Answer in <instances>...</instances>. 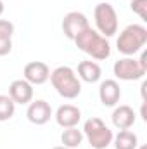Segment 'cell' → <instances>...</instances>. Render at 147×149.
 I'll return each instance as SVG.
<instances>
[{"instance_id":"30bf717a","label":"cell","mask_w":147,"mask_h":149,"mask_svg":"<svg viewBox=\"0 0 147 149\" xmlns=\"http://www.w3.org/2000/svg\"><path fill=\"white\" fill-rule=\"evenodd\" d=\"M9 97L14 104H30L33 99V85L23 80H14L9 87Z\"/></svg>"},{"instance_id":"5b68a950","label":"cell","mask_w":147,"mask_h":149,"mask_svg":"<svg viewBox=\"0 0 147 149\" xmlns=\"http://www.w3.org/2000/svg\"><path fill=\"white\" fill-rule=\"evenodd\" d=\"M94 19L99 33L104 38L114 37L118 33V14L114 7L107 2H101L94 9Z\"/></svg>"},{"instance_id":"ac0fdd59","label":"cell","mask_w":147,"mask_h":149,"mask_svg":"<svg viewBox=\"0 0 147 149\" xmlns=\"http://www.w3.org/2000/svg\"><path fill=\"white\" fill-rule=\"evenodd\" d=\"M16 104L9 95H0V121H7L14 116Z\"/></svg>"},{"instance_id":"ffe728a7","label":"cell","mask_w":147,"mask_h":149,"mask_svg":"<svg viewBox=\"0 0 147 149\" xmlns=\"http://www.w3.org/2000/svg\"><path fill=\"white\" fill-rule=\"evenodd\" d=\"M139 64L147 71V52H142V56H140V59H139Z\"/></svg>"},{"instance_id":"ba28073f","label":"cell","mask_w":147,"mask_h":149,"mask_svg":"<svg viewBox=\"0 0 147 149\" xmlns=\"http://www.w3.org/2000/svg\"><path fill=\"white\" fill-rule=\"evenodd\" d=\"M28 120L33 123V125H45L50 121L52 118V108L47 101L43 99H37L33 102H30L28 106V111H26Z\"/></svg>"},{"instance_id":"7402d4cb","label":"cell","mask_w":147,"mask_h":149,"mask_svg":"<svg viewBox=\"0 0 147 149\" xmlns=\"http://www.w3.org/2000/svg\"><path fill=\"white\" fill-rule=\"evenodd\" d=\"M3 9H5V7H3V2H2V0H0V16H2V14H3Z\"/></svg>"},{"instance_id":"4fadbf2b","label":"cell","mask_w":147,"mask_h":149,"mask_svg":"<svg viewBox=\"0 0 147 149\" xmlns=\"http://www.w3.org/2000/svg\"><path fill=\"white\" fill-rule=\"evenodd\" d=\"M111 120H112V125L116 128L130 130L133 127V123H135V111L130 106H126V104L118 106V108H114V111L111 114Z\"/></svg>"},{"instance_id":"7c38bea8","label":"cell","mask_w":147,"mask_h":149,"mask_svg":"<svg viewBox=\"0 0 147 149\" xmlns=\"http://www.w3.org/2000/svg\"><path fill=\"white\" fill-rule=\"evenodd\" d=\"M80 120H81V111H80V108H76L73 104H62L55 111V121L62 128L76 127L80 123Z\"/></svg>"},{"instance_id":"6da1fadb","label":"cell","mask_w":147,"mask_h":149,"mask_svg":"<svg viewBox=\"0 0 147 149\" xmlns=\"http://www.w3.org/2000/svg\"><path fill=\"white\" fill-rule=\"evenodd\" d=\"M74 43H76V47L81 52L92 56L97 61H104V59H107L111 56V45L107 42V38H104L101 33H97L90 26L87 30H83L78 37L74 38Z\"/></svg>"},{"instance_id":"e0dca14e","label":"cell","mask_w":147,"mask_h":149,"mask_svg":"<svg viewBox=\"0 0 147 149\" xmlns=\"http://www.w3.org/2000/svg\"><path fill=\"white\" fill-rule=\"evenodd\" d=\"M61 142H62L64 148H69V149L78 148V146L83 142V132L78 130L76 127L64 128V132L61 134Z\"/></svg>"},{"instance_id":"277c9868","label":"cell","mask_w":147,"mask_h":149,"mask_svg":"<svg viewBox=\"0 0 147 149\" xmlns=\"http://www.w3.org/2000/svg\"><path fill=\"white\" fill-rule=\"evenodd\" d=\"M83 134L94 149H106L112 142V130L97 116H92L83 125Z\"/></svg>"},{"instance_id":"8fae6325","label":"cell","mask_w":147,"mask_h":149,"mask_svg":"<svg viewBox=\"0 0 147 149\" xmlns=\"http://www.w3.org/2000/svg\"><path fill=\"white\" fill-rule=\"evenodd\" d=\"M121 88L116 80H104L99 87V99L106 108H112L119 102Z\"/></svg>"},{"instance_id":"52a82bcc","label":"cell","mask_w":147,"mask_h":149,"mask_svg":"<svg viewBox=\"0 0 147 149\" xmlns=\"http://www.w3.org/2000/svg\"><path fill=\"white\" fill-rule=\"evenodd\" d=\"M90 24H88V19L83 12H78V10H73V12H68L62 19V33L66 35V38L69 40H74L83 30H87Z\"/></svg>"},{"instance_id":"9c48e42d","label":"cell","mask_w":147,"mask_h":149,"mask_svg":"<svg viewBox=\"0 0 147 149\" xmlns=\"http://www.w3.org/2000/svg\"><path fill=\"white\" fill-rule=\"evenodd\" d=\"M24 80L31 85H42L50 78V70L42 61H31L24 66Z\"/></svg>"},{"instance_id":"cb8c5ba5","label":"cell","mask_w":147,"mask_h":149,"mask_svg":"<svg viewBox=\"0 0 147 149\" xmlns=\"http://www.w3.org/2000/svg\"><path fill=\"white\" fill-rule=\"evenodd\" d=\"M140 149H147V148H146V146H142V148H140Z\"/></svg>"},{"instance_id":"603a6c76","label":"cell","mask_w":147,"mask_h":149,"mask_svg":"<svg viewBox=\"0 0 147 149\" xmlns=\"http://www.w3.org/2000/svg\"><path fill=\"white\" fill-rule=\"evenodd\" d=\"M54 149H69V148H64V146H55Z\"/></svg>"},{"instance_id":"2e32d148","label":"cell","mask_w":147,"mask_h":149,"mask_svg":"<svg viewBox=\"0 0 147 149\" xmlns=\"http://www.w3.org/2000/svg\"><path fill=\"white\" fill-rule=\"evenodd\" d=\"M114 139V148L116 149H137L139 139L132 130H121Z\"/></svg>"},{"instance_id":"3957f363","label":"cell","mask_w":147,"mask_h":149,"mask_svg":"<svg viewBox=\"0 0 147 149\" xmlns=\"http://www.w3.org/2000/svg\"><path fill=\"white\" fill-rule=\"evenodd\" d=\"M147 43V30L142 26V24H130L126 26L119 37L116 40V47L118 50L130 57L133 54H137L139 50H142V47Z\"/></svg>"},{"instance_id":"d6986e66","label":"cell","mask_w":147,"mask_h":149,"mask_svg":"<svg viewBox=\"0 0 147 149\" xmlns=\"http://www.w3.org/2000/svg\"><path fill=\"white\" fill-rule=\"evenodd\" d=\"M130 9L140 16V19L147 21V0H132Z\"/></svg>"},{"instance_id":"7a4b0ae2","label":"cell","mask_w":147,"mask_h":149,"mask_svg":"<svg viewBox=\"0 0 147 149\" xmlns=\"http://www.w3.org/2000/svg\"><path fill=\"white\" fill-rule=\"evenodd\" d=\"M50 81L55 92L64 99H76L81 94V81L76 76L73 68L59 66L50 73Z\"/></svg>"},{"instance_id":"9a60e30c","label":"cell","mask_w":147,"mask_h":149,"mask_svg":"<svg viewBox=\"0 0 147 149\" xmlns=\"http://www.w3.org/2000/svg\"><path fill=\"white\" fill-rule=\"evenodd\" d=\"M14 24L7 19H0V56H7L12 50Z\"/></svg>"},{"instance_id":"5bb4252c","label":"cell","mask_w":147,"mask_h":149,"mask_svg":"<svg viewBox=\"0 0 147 149\" xmlns=\"http://www.w3.org/2000/svg\"><path fill=\"white\" fill-rule=\"evenodd\" d=\"M78 76L87 83H95L101 80L102 70L95 61H81L78 64Z\"/></svg>"},{"instance_id":"44dd1931","label":"cell","mask_w":147,"mask_h":149,"mask_svg":"<svg viewBox=\"0 0 147 149\" xmlns=\"http://www.w3.org/2000/svg\"><path fill=\"white\" fill-rule=\"evenodd\" d=\"M140 114H142V118H144V121H147V116H146V102L142 104V109H140Z\"/></svg>"},{"instance_id":"8992f818","label":"cell","mask_w":147,"mask_h":149,"mask_svg":"<svg viewBox=\"0 0 147 149\" xmlns=\"http://www.w3.org/2000/svg\"><path fill=\"white\" fill-rule=\"evenodd\" d=\"M112 71H114L116 78H119L123 81H135V80L144 78V74H146V70L133 57H123V59L116 61L112 66Z\"/></svg>"}]
</instances>
